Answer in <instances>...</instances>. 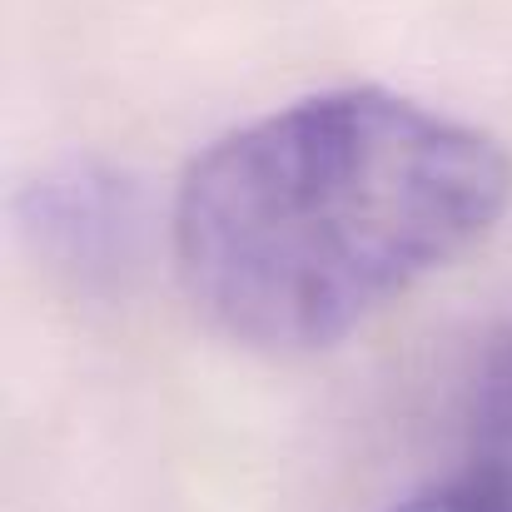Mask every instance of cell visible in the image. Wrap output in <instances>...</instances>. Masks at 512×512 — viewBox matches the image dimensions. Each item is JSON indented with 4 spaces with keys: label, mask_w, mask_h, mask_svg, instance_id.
I'll return each mask as SVG.
<instances>
[{
    "label": "cell",
    "mask_w": 512,
    "mask_h": 512,
    "mask_svg": "<svg viewBox=\"0 0 512 512\" xmlns=\"http://www.w3.org/2000/svg\"><path fill=\"white\" fill-rule=\"evenodd\" d=\"M508 199L512 160L483 130L393 90H329L189 165L174 259L229 339L314 353L473 249Z\"/></svg>",
    "instance_id": "1"
},
{
    "label": "cell",
    "mask_w": 512,
    "mask_h": 512,
    "mask_svg": "<svg viewBox=\"0 0 512 512\" xmlns=\"http://www.w3.org/2000/svg\"><path fill=\"white\" fill-rule=\"evenodd\" d=\"M473 448L478 463L512 473V339H503L473 388Z\"/></svg>",
    "instance_id": "2"
},
{
    "label": "cell",
    "mask_w": 512,
    "mask_h": 512,
    "mask_svg": "<svg viewBox=\"0 0 512 512\" xmlns=\"http://www.w3.org/2000/svg\"><path fill=\"white\" fill-rule=\"evenodd\" d=\"M393 512H512V473L473 463L468 473L403 498Z\"/></svg>",
    "instance_id": "3"
}]
</instances>
